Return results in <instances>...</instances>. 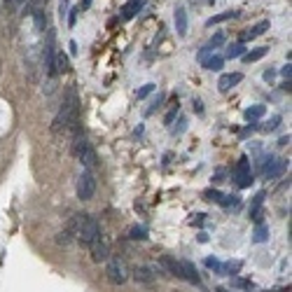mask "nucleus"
<instances>
[{
	"label": "nucleus",
	"mask_w": 292,
	"mask_h": 292,
	"mask_svg": "<svg viewBox=\"0 0 292 292\" xmlns=\"http://www.w3.org/2000/svg\"><path fill=\"white\" fill-rule=\"evenodd\" d=\"M68 229L75 234V241H77L80 246H84V248H89L98 236H103V234H101V224H98L96 218H91L89 213H77V215H73Z\"/></svg>",
	"instance_id": "1"
},
{
	"label": "nucleus",
	"mask_w": 292,
	"mask_h": 292,
	"mask_svg": "<svg viewBox=\"0 0 292 292\" xmlns=\"http://www.w3.org/2000/svg\"><path fill=\"white\" fill-rule=\"evenodd\" d=\"M75 124H80V122H77V91H75V87H71L68 94H66V98H63L59 115L54 117L52 131L54 133L68 131V129H73Z\"/></svg>",
	"instance_id": "2"
},
{
	"label": "nucleus",
	"mask_w": 292,
	"mask_h": 292,
	"mask_svg": "<svg viewBox=\"0 0 292 292\" xmlns=\"http://www.w3.org/2000/svg\"><path fill=\"white\" fill-rule=\"evenodd\" d=\"M159 264L166 269L168 274L178 276V278H182V281H189V283H194V285L201 283L199 271H196V266L192 264V262H176V259H171V257H161Z\"/></svg>",
	"instance_id": "3"
},
{
	"label": "nucleus",
	"mask_w": 292,
	"mask_h": 292,
	"mask_svg": "<svg viewBox=\"0 0 292 292\" xmlns=\"http://www.w3.org/2000/svg\"><path fill=\"white\" fill-rule=\"evenodd\" d=\"M106 276H108V281H110V283H115V285L126 283V266H124V262H122L119 257H112V259H108Z\"/></svg>",
	"instance_id": "4"
},
{
	"label": "nucleus",
	"mask_w": 292,
	"mask_h": 292,
	"mask_svg": "<svg viewBox=\"0 0 292 292\" xmlns=\"http://www.w3.org/2000/svg\"><path fill=\"white\" fill-rule=\"evenodd\" d=\"M89 147H91V145L87 143V136H84V131H82V126H80V124H75V126H73V143H71L73 157L80 161Z\"/></svg>",
	"instance_id": "5"
},
{
	"label": "nucleus",
	"mask_w": 292,
	"mask_h": 292,
	"mask_svg": "<svg viewBox=\"0 0 292 292\" xmlns=\"http://www.w3.org/2000/svg\"><path fill=\"white\" fill-rule=\"evenodd\" d=\"M94 192H96V178H94L91 171H84L80 176V180H77V199L89 201L94 196Z\"/></svg>",
	"instance_id": "6"
},
{
	"label": "nucleus",
	"mask_w": 292,
	"mask_h": 292,
	"mask_svg": "<svg viewBox=\"0 0 292 292\" xmlns=\"http://www.w3.org/2000/svg\"><path fill=\"white\" fill-rule=\"evenodd\" d=\"M44 73L49 77H56V71H54V59H56V49H54V31H47V40H44Z\"/></svg>",
	"instance_id": "7"
},
{
	"label": "nucleus",
	"mask_w": 292,
	"mask_h": 292,
	"mask_svg": "<svg viewBox=\"0 0 292 292\" xmlns=\"http://www.w3.org/2000/svg\"><path fill=\"white\" fill-rule=\"evenodd\" d=\"M234 178H236L239 187H250L253 185V171H250V161H248L246 154L241 157L239 164H236V168H234Z\"/></svg>",
	"instance_id": "8"
},
{
	"label": "nucleus",
	"mask_w": 292,
	"mask_h": 292,
	"mask_svg": "<svg viewBox=\"0 0 292 292\" xmlns=\"http://www.w3.org/2000/svg\"><path fill=\"white\" fill-rule=\"evenodd\" d=\"M89 250H91V259H94V262H108V259H110V248H108V243L103 236H98V239L89 246Z\"/></svg>",
	"instance_id": "9"
},
{
	"label": "nucleus",
	"mask_w": 292,
	"mask_h": 292,
	"mask_svg": "<svg viewBox=\"0 0 292 292\" xmlns=\"http://www.w3.org/2000/svg\"><path fill=\"white\" fill-rule=\"evenodd\" d=\"M285 166H288V161L285 159H274V157H269V164L262 168V173H264L266 180H274V178H278L281 173H283Z\"/></svg>",
	"instance_id": "10"
},
{
	"label": "nucleus",
	"mask_w": 292,
	"mask_h": 292,
	"mask_svg": "<svg viewBox=\"0 0 292 292\" xmlns=\"http://www.w3.org/2000/svg\"><path fill=\"white\" fill-rule=\"evenodd\" d=\"M269 19H264V21H259V24H255V26H250V28H246V33L241 36V42H248V40H255V37H259V36H264L266 31H269Z\"/></svg>",
	"instance_id": "11"
},
{
	"label": "nucleus",
	"mask_w": 292,
	"mask_h": 292,
	"mask_svg": "<svg viewBox=\"0 0 292 292\" xmlns=\"http://www.w3.org/2000/svg\"><path fill=\"white\" fill-rule=\"evenodd\" d=\"M154 278H157V274H154V269H150V266H138V269H133V281H136V283L150 285Z\"/></svg>",
	"instance_id": "12"
},
{
	"label": "nucleus",
	"mask_w": 292,
	"mask_h": 292,
	"mask_svg": "<svg viewBox=\"0 0 292 292\" xmlns=\"http://www.w3.org/2000/svg\"><path fill=\"white\" fill-rule=\"evenodd\" d=\"M173 21H176V33L180 37L187 36V9L185 7H178L173 12Z\"/></svg>",
	"instance_id": "13"
},
{
	"label": "nucleus",
	"mask_w": 292,
	"mask_h": 292,
	"mask_svg": "<svg viewBox=\"0 0 292 292\" xmlns=\"http://www.w3.org/2000/svg\"><path fill=\"white\" fill-rule=\"evenodd\" d=\"M145 2H147V0H129L124 7H122V19H126V21L133 19L143 7H145Z\"/></svg>",
	"instance_id": "14"
},
{
	"label": "nucleus",
	"mask_w": 292,
	"mask_h": 292,
	"mask_svg": "<svg viewBox=\"0 0 292 292\" xmlns=\"http://www.w3.org/2000/svg\"><path fill=\"white\" fill-rule=\"evenodd\" d=\"M241 80H243L241 73H229V75H222L220 82H218V87H220V91H229V89L236 87Z\"/></svg>",
	"instance_id": "15"
},
{
	"label": "nucleus",
	"mask_w": 292,
	"mask_h": 292,
	"mask_svg": "<svg viewBox=\"0 0 292 292\" xmlns=\"http://www.w3.org/2000/svg\"><path fill=\"white\" fill-rule=\"evenodd\" d=\"M54 71H56V75H63V73L71 71V61H68V54L56 52V59H54Z\"/></svg>",
	"instance_id": "16"
},
{
	"label": "nucleus",
	"mask_w": 292,
	"mask_h": 292,
	"mask_svg": "<svg viewBox=\"0 0 292 292\" xmlns=\"http://www.w3.org/2000/svg\"><path fill=\"white\" fill-rule=\"evenodd\" d=\"M266 52H269V47H257V49H253V52L243 54V61H246V63H255V61H259V59H264Z\"/></svg>",
	"instance_id": "17"
},
{
	"label": "nucleus",
	"mask_w": 292,
	"mask_h": 292,
	"mask_svg": "<svg viewBox=\"0 0 292 292\" xmlns=\"http://www.w3.org/2000/svg\"><path fill=\"white\" fill-rule=\"evenodd\" d=\"M234 17H239V12H231V9H227V12H220V14L211 17L208 21H206V26L211 28V26H215V24H222V21H227V19H234Z\"/></svg>",
	"instance_id": "18"
},
{
	"label": "nucleus",
	"mask_w": 292,
	"mask_h": 292,
	"mask_svg": "<svg viewBox=\"0 0 292 292\" xmlns=\"http://www.w3.org/2000/svg\"><path fill=\"white\" fill-rule=\"evenodd\" d=\"M222 66H224V59H222V56H218V54H213V56H208V59L204 61L206 71H220Z\"/></svg>",
	"instance_id": "19"
},
{
	"label": "nucleus",
	"mask_w": 292,
	"mask_h": 292,
	"mask_svg": "<svg viewBox=\"0 0 292 292\" xmlns=\"http://www.w3.org/2000/svg\"><path fill=\"white\" fill-rule=\"evenodd\" d=\"M264 112H266L264 106H250L248 110H246V119H248V122H257L259 117H264Z\"/></svg>",
	"instance_id": "20"
},
{
	"label": "nucleus",
	"mask_w": 292,
	"mask_h": 292,
	"mask_svg": "<svg viewBox=\"0 0 292 292\" xmlns=\"http://www.w3.org/2000/svg\"><path fill=\"white\" fill-rule=\"evenodd\" d=\"M266 239H269V227H266V224H257L255 234H253V241H255V243H264Z\"/></svg>",
	"instance_id": "21"
},
{
	"label": "nucleus",
	"mask_w": 292,
	"mask_h": 292,
	"mask_svg": "<svg viewBox=\"0 0 292 292\" xmlns=\"http://www.w3.org/2000/svg\"><path fill=\"white\" fill-rule=\"evenodd\" d=\"M246 54V44L243 42H236V44H229V49H227V59H239Z\"/></svg>",
	"instance_id": "22"
},
{
	"label": "nucleus",
	"mask_w": 292,
	"mask_h": 292,
	"mask_svg": "<svg viewBox=\"0 0 292 292\" xmlns=\"http://www.w3.org/2000/svg\"><path fill=\"white\" fill-rule=\"evenodd\" d=\"M80 164H84V168H87V171H91V168L96 166V152L89 147V150L84 152V157L80 159Z\"/></svg>",
	"instance_id": "23"
},
{
	"label": "nucleus",
	"mask_w": 292,
	"mask_h": 292,
	"mask_svg": "<svg viewBox=\"0 0 292 292\" xmlns=\"http://www.w3.org/2000/svg\"><path fill=\"white\" fill-rule=\"evenodd\" d=\"M71 241H75V234H73L71 229H63L56 234V243H59V246H68Z\"/></svg>",
	"instance_id": "24"
},
{
	"label": "nucleus",
	"mask_w": 292,
	"mask_h": 292,
	"mask_svg": "<svg viewBox=\"0 0 292 292\" xmlns=\"http://www.w3.org/2000/svg\"><path fill=\"white\" fill-rule=\"evenodd\" d=\"M239 204H241L239 194H222V199H220V206H224V208H229V206H239Z\"/></svg>",
	"instance_id": "25"
},
{
	"label": "nucleus",
	"mask_w": 292,
	"mask_h": 292,
	"mask_svg": "<svg viewBox=\"0 0 292 292\" xmlns=\"http://www.w3.org/2000/svg\"><path fill=\"white\" fill-rule=\"evenodd\" d=\"M129 239H133V241L147 239V229H145V227H133V229L129 231Z\"/></svg>",
	"instance_id": "26"
},
{
	"label": "nucleus",
	"mask_w": 292,
	"mask_h": 292,
	"mask_svg": "<svg viewBox=\"0 0 292 292\" xmlns=\"http://www.w3.org/2000/svg\"><path fill=\"white\" fill-rule=\"evenodd\" d=\"M231 285H234V288H241V290H253V288H255V285H253V281H246V278H236V276L231 278Z\"/></svg>",
	"instance_id": "27"
},
{
	"label": "nucleus",
	"mask_w": 292,
	"mask_h": 292,
	"mask_svg": "<svg viewBox=\"0 0 292 292\" xmlns=\"http://www.w3.org/2000/svg\"><path fill=\"white\" fill-rule=\"evenodd\" d=\"M178 112H180V106H178V98H176V101H173V108L168 110L166 119H164V124H166V126H171V124H173V119L178 117Z\"/></svg>",
	"instance_id": "28"
},
{
	"label": "nucleus",
	"mask_w": 292,
	"mask_h": 292,
	"mask_svg": "<svg viewBox=\"0 0 292 292\" xmlns=\"http://www.w3.org/2000/svg\"><path fill=\"white\" fill-rule=\"evenodd\" d=\"M31 14L36 17V26H37V31H44V26H47V17H44L42 9H36V12H31Z\"/></svg>",
	"instance_id": "29"
},
{
	"label": "nucleus",
	"mask_w": 292,
	"mask_h": 292,
	"mask_svg": "<svg viewBox=\"0 0 292 292\" xmlns=\"http://www.w3.org/2000/svg\"><path fill=\"white\" fill-rule=\"evenodd\" d=\"M154 89H157V84H152V82H150V84H145V87H141L138 91H136V98H138V101H143V98L150 96Z\"/></svg>",
	"instance_id": "30"
},
{
	"label": "nucleus",
	"mask_w": 292,
	"mask_h": 292,
	"mask_svg": "<svg viewBox=\"0 0 292 292\" xmlns=\"http://www.w3.org/2000/svg\"><path fill=\"white\" fill-rule=\"evenodd\" d=\"M224 40H227V37H224V33H218V36H213L211 37V42L206 44V47H208V49H218V47H222V44H224Z\"/></svg>",
	"instance_id": "31"
},
{
	"label": "nucleus",
	"mask_w": 292,
	"mask_h": 292,
	"mask_svg": "<svg viewBox=\"0 0 292 292\" xmlns=\"http://www.w3.org/2000/svg\"><path fill=\"white\" fill-rule=\"evenodd\" d=\"M239 269H241V262H227V264H222V274H239Z\"/></svg>",
	"instance_id": "32"
},
{
	"label": "nucleus",
	"mask_w": 292,
	"mask_h": 292,
	"mask_svg": "<svg viewBox=\"0 0 292 292\" xmlns=\"http://www.w3.org/2000/svg\"><path fill=\"white\" fill-rule=\"evenodd\" d=\"M206 266H208L211 271H215V274H222V262L215 259V257H208V259H206Z\"/></svg>",
	"instance_id": "33"
},
{
	"label": "nucleus",
	"mask_w": 292,
	"mask_h": 292,
	"mask_svg": "<svg viewBox=\"0 0 292 292\" xmlns=\"http://www.w3.org/2000/svg\"><path fill=\"white\" fill-rule=\"evenodd\" d=\"M164 98H166V96H164V94H157V98H154V101H152V106L147 108V110H145V115L150 117L152 112H154V110H157V108H161V103H164Z\"/></svg>",
	"instance_id": "34"
},
{
	"label": "nucleus",
	"mask_w": 292,
	"mask_h": 292,
	"mask_svg": "<svg viewBox=\"0 0 292 292\" xmlns=\"http://www.w3.org/2000/svg\"><path fill=\"white\" fill-rule=\"evenodd\" d=\"M206 199L208 201H215V204H220V199H222V192H218V189H206Z\"/></svg>",
	"instance_id": "35"
},
{
	"label": "nucleus",
	"mask_w": 292,
	"mask_h": 292,
	"mask_svg": "<svg viewBox=\"0 0 292 292\" xmlns=\"http://www.w3.org/2000/svg\"><path fill=\"white\" fill-rule=\"evenodd\" d=\"M68 9H71V2H68V0H61V5H59V19H66L68 17Z\"/></svg>",
	"instance_id": "36"
},
{
	"label": "nucleus",
	"mask_w": 292,
	"mask_h": 292,
	"mask_svg": "<svg viewBox=\"0 0 292 292\" xmlns=\"http://www.w3.org/2000/svg\"><path fill=\"white\" fill-rule=\"evenodd\" d=\"M278 124H281V115H274L271 117V122H269L266 126H262V129H264V131H274V129H278Z\"/></svg>",
	"instance_id": "37"
},
{
	"label": "nucleus",
	"mask_w": 292,
	"mask_h": 292,
	"mask_svg": "<svg viewBox=\"0 0 292 292\" xmlns=\"http://www.w3.org/2000/svg\"><path fill=\"white\" fill-rule=\"evenodd\" d=\"M185 129H187V119H185V117H180V119H178V126H173L171 131L176 133V136H180V133L185 131Z\"/></svg>",
	"instance_id": "38"
},
{
	"label": "nucleus",
	"mask_w": 292,
	"mask_h": 292,
	"mask_svg": "<svg viewBox=\"0 0 292 292\" xmlns=\"http://www.w3.org/2000/svg\"><path fill=\"white\" fill-rule=\"evenodd\" d=\"M71 14H68V24L71 26H75V21H77V14H80V7H73V9H68Z\"/></svg>",
	"instance_id": "39"
},
{
	"label": "nucleus",
	"mask_w": 292,
	"mask_h": 292,
	"mask_svg": "<svg viewBox=\"0 0 292 292\" xmlns=\"http://www.w3.org/2000/svg\"><path fill=\"white\" fill-rule=\"evenodd\" d=\"M281 75H283L285 80H290V75H292V66H290V61H288V66H283V68H281Z\"/></svg>",
	"instance_id": "40"
},
{
	"label": "nucleus",
	"mask_w": 292,
	"mask_h": 292,
	"mask_svg": "<svg viewBox=\"0 0 292 292\" xmlns=\"http://www.w3.org/2000/svg\"><path fill=\"white\" fill-rule=\"evenodd\" d=\"M194 110H196V115H204V106H201L199 98H194Z\"/></svg>",
	"instance_id": "41"
},
{
	"label": "nucleus",
	"mask_w": 292,
	"mask_h": 292,
	"mask_svg": "<svg viewBox=\"0 0 292 292\" xmlns=\"http://www.w3.org/2000/svg\"><path fill=\"white\" fill-rule=\"evenodd\" d=\"M274 75H276V73H274V71H264V80H266V82H269V80H271V77H274Z\"/></svg>",
	"instance_id": "42"
},
{
	"label": "nucleus",
	"mask_w": 292,
	"mask_h": 292,
	"mask_svg": "<svg viewBox=\"0 0 292 292\" xmlns=\"http://www.w3.org/2000/svg\"><path fill=\"white\" fill-rule=\"evenodd\" d=\"M288 143H290V136H283V138L278 141V145H288Z\"/></svg>",
	"instance_id": "43"
},
{
	"label": "nucleus",
	"mask_w": 292,
	"mask_h": 292,
	"mask_svg": "<svg viewBox=\"0 0 292 292\" xmlns=\"http://www.w3.org/2000/svg\"><path fill=\"white\" fill-rule=\"evenodd\" d=\"M89 5H91V0H82V5H80V12H82V9H87Z\"/></svg>",
	"instance_id": "44"
},
{
	"label": "nucleus",
	"mask_w": 292,
	"mask_h": 292,
	"mask_svg": "<svg viewBox=\"0 0 292 292\" xmlns=\"http://www.w3.org/2000/svg\"><path fill=\"white\" fill-rule=\"evenodd\" d=\"M215 292H229V290H224V288H218V290H215Z\"/></svg>",
	"instance_id": "45"
},
{
	"label": "nucleus",
	"mask_w": 292,
	"mask_h": 292,
	"mask_svg": "<svg viewBox=\"0 0 292 292\" xmlns=\"http://www.w3.org/2000/svg\"><path fill=\"white\" fill-rule=\"evenodd\" d=\"M206 2H215V0H206Z\"/></svg>",
	"instance_id": "46"
}]
</instances>
